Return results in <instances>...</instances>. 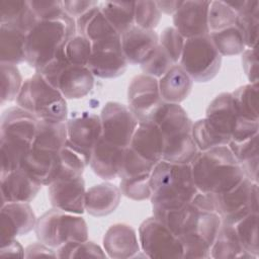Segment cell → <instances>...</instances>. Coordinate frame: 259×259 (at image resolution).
Listing matches in <instances>:
<instances>
[{"label": "cell", "mask_w": 259, "mask_h": 259, "mask_svg": "<svg viewBox=\"0 0 259 259\" xmlns=\"http://www.w3.org/2000/svg\"><path fill=\"white\" fill-rule=\"evenodd\" d=\"M208 125L229 145L241 116L237 110L232 92H222L208 104L205 112Z\"/></svg>", "instance_id": "17"}, {"label": "cell", "mask_w": 259, "mask_h": 259, "mask_svg": "<svg viewBox=\"0 0 259 259\" xmlns=\"http://www.w3.org/2000/svg\"><path fill=\"white\" fill-rule=\"evenodd\" d=\"M121 49L128 64L142 65L159 46V35L155 30L134 25L120 35Z\"/></svg>", "instance_id": "20"}, {"label": "cell", "mask_w": 259, "mask_h": 259, "mask_svg": "<svg viewBox=\"0 0 259 259\" xmlns=\"http://www.w3.org/2000/svg\"><path fill=\"white\" fill-rule=\"evenodd\" d=\"M38 119L20 106L5 109L0 118L1 175L20 169L30 151Z\"/></svg>", "instance_id": "2"}, {"label": "cell", "mask_w": 259, "mask_h": 259, "mask_svg": "<svg viewBox=\"0 0 259 259\" xmlns=\"http://www.w3.org/2000/svg\"><path fill=\"white\" fill-rule=\"evenodd\" d=\"M193 80L185 70L176 64L159 79L160 96L164 102L179 103L191 93Z\"/></svg>", "instance_id": "28"}, {"label": "cell", "mask_w": 259, "mask_h": 259, "mask_svg": "<svg viewBox=\"0 0 259 259\" xmlns=\"http://www.w3.org/2000/svg\"><path fill=\"white\" fill-rule=\"evenodd\" d=\"M174 65L176 64L171 61L169 56L159 45L154 54L140 66L144 74L160 79Z\"/></svg>", "instance_id": "48"}, {"label": "cell", "mask_w": 259, "mask_h": 259, "mask_svg": "<svg viewBox=\"0 0 259 259\" xmlns=\"http://www.w3.org/2000/svg\"><path fill=\"white\" fill-rule=\"evenodd\" d=\"M210 257L215 259L255 258L242 246L233 225L222 223L210 247Z\"/></svg>", "instance_id": "31"}, {"label": "cell", "mask_w": 259, "mask_h": 259, "mask_svg": "<svg viewBox=\"0 0 259 259\" xmlns=\"http://www.w3.org/2000/svg\"><path fill=\"white\" fill-rule=\"evenodd\" d=\"M57 257L56 250L53 248L49 247L48 245L41 243V242H36L29 244L25 249H24V258H37V257Z\"/></svg>", "instance_id": "52"}, {"label": "cell", "mask_w": 259, "mask_h": 259, "mask_svg": "<svg viewBox=\"0 0 259 259\" xmlns=\"http://www.w3.org/2000/svg\"><path fill=\"white\" fill-rule=\"evenodd\" d=\"M103 249L113 259L134 258L140 251L136 230L128 224L116 223L110 226L103 236Z\"/></svg>", "instance_id": "21"}, {"label": "cell", "mask_w": 259, "mask_h": 259, "mask_svg": "<svg viewBox=\"0 0 259 259\" xmlns=\"http://www.w3.org/2000/svg\"><path fill=\"white\" fill-rule=\"evenodd\" d=\"M37 21L38 19L30 7L29 1H0V24L11 25L27 33Z\"/></svg>", "instance_id": "32"}, {"label": "cell", "mask_w": 259, "mask_h": 259, "mask_svg": "<svg viewBox=\"0 0 259 259\" xmlns=\"http://www.w3.org/2000/svg\"><path fill=\"white\" fill-rule=\"evenodd\" d=\"M0 177L2 203L30 202L44 186L22 168Z\"/></svg>", "instance_id": "24"}, {"label": "cell", "mask_w": 259, "mask_h": 259, "mask_svg": "<svg viewBox=\"0 0 259 259\" xmlns=\"http://www.w3.org/2000/svg\"><path fill=\"white\" fill-rule=\"evenodd\" d=\"M156 164L143 159L127 147L125 149L123 163L118 177L128 178L144 174H151Z\"/></svg>", "instance_id": "46"}, {"label": "cell", "mask_w": 259, "mask_h": 259, "mask_svg": "<svg viewBox=\"0 0 259 259\" xmlns=\"http://www.w3.org/2000/svg\"><path fill=\"white\" fill-rule=\"evenodd\" d=\"M194 184L200 193L221 194L233 189L244 172L228 146L198 152L190 162Z\"/></svg>", "instance_id": "1"}, {"label": "cell", "mask_w": 259, "mask_h": 259, "mask_svg": "<svg viewBox=\"0 0 259 259\" xmlns=\"http://www.w3.org/2000/svg\"><path fill=\"white\" fill-rule=\"evenodd\" d=\"M29 4L38 21L58 18L65 13L63 1H60V0H54V1L32 0V1H29Z\"/></svg>", "instance_id": "49"}, {"label": "cell", "mask_w": 259, "mask_h": 259, "mask_svg": "<svg viewBox=\"0 0 259 259\" xmlns=\"http://www.w3.org/2000/svg\"><path fill=\"white\" fill-rule=\"evenodd\" d=\"M85 194L83 176L59 179L48 185L52 206L75 214H82L85 211Z\"/></svg>", "instance_id": "18"}, {"label": "cell", "mask_w": 259, "mask_h": 259, "mask_svg": "<svg viewBox=\"0 0 259 259\" xmlns=\"http://www.w3.org/2000/svg\"><path fill=\"white\" fill-rule=\"evenodd\" d=\"M220 55L231 57L240 55L246 49L241 32L235 25L208 33Z\"/></svg>", "instance_id": "36"}, {"label": "cell", "mask_w": 259, "mask_h": 259, "mask_svg": "<svg viewBox=\"0 0 259 259\" xmlns=\"http://www.w3.org/2000/svg\"><path fill=\"white\" fill-rule=\"evenodd\" d=\"M182 2L183 1H178V0H166V1H156V4L160 9L161 13L173 15L181 6Z\"/></svg>", "instance_id": "54"}, {"label": "cell", "mask_w": 259, "mask_h": 259, "mask_svg": "<svg viewBox=\"0 0 259 259\" xmlns=\"http://www.w3.org/2000/svg\"><path fill=\"white\" fill-rule=\"evenodd\" d=\"M161 11L156 1H137L135 2V25L154 30L161 19Z\"/></svg>", "instance_id": "45"}, {"label": "cell", "mask_w": 259, "mask_h": 259, "mask_svg": "<svg viewBox=\"0 0 259 259\" xmlns=\"http://www.w3.org/2000/svg\"><path fill=\"white\" fill-rule=\"evenodd\" d=\"M237 13L226 1H210L208 7V33L235 25Z\"/></svg>", "instance_id": "42"}, {"label": "cell", "mask_w": 259, "mask_h": 259, "mask_svg": "<svg viewBox=\"0 0 259 259\" xmlns=\"http://www.w3.org/2000/svg\"><path fill=\"white\" fill-rule=\"evenodd\" d=\"M192 138L199 152L215 147L228 146V143L208 125L204 117L192 123Z\"/></svg>", "instance_id": "43"}, {"label": "cell", "mask_w": 259, "mask_h": 259, "mask_svg": "<svg viewBox=\"0 0 259 259\" xmlns=\"http://www.w3.org/2000/svg\"><path fill=\"white\" fill-rule=\"evenodd\" d=\"M76 28L78 34L85 36L91 42L120 35L108 22L99 5L76 18Z\"/></svg>", "instance_id": "29"}, {"label": "cell", "mask_w": 259, "mask_h": 259, "mask_svg": "<svg viewBox=\"0 0 259 259\" xmlns=\"http://www.w3.org/2000/svg\"><path fill=\"white\" fill-rule=\"evenodd\" d=\"M237 110L241 117L259 121L258 84L248 83L232 92Z\"/></svg>", "instance_id": "38"}, {"label": "cell", "mask_w": 259, "mask_h": 259, "mask_svg": "<svg viewBox=\"0 0 259 259\" xmlns=\"http://www.w3.org/2000/svg\"><path fill=\"white\" fill-rule=\"evenodd\" d=\"M162 102L159 79L143 73L131 80L127 87V103L139 121L150 120Z\"/></svg>", "instance_id": "14"}, {"label": "cell", "mask_w": 259, "mask_h": 259, "mask_svg": "<svg viewBox=\"0 0 259 259\" xmlns=\"http://www.w3.org/2000/svg\"><path fill=\"white\" fill-rule=\"evenodd\" d=\"M63 53L69 64L88 67L92 54V44L88 38L77 33L67 40L63 47Z\"/></svg>", "instance_id": "40"}, {"label": "cell", "mask_w": 259, "mask_h": 259, "mask_svg": "<svg viewBox=\"0 0 259 259\" xmlns=\"http://www.w3.org/2000/svg\"><path fill=\"white\" fill-rule=\"evenodd\" d=\"M16 103L38 120L60 122L68 119L66 98L38 72L24 80Z\"/></svg>", "instance_id": "7"}, {"label": "cell", "mask_w": 259, "mask_h": 259, "mask_svg": "<svg viewBox=\"0 0 259 259\" xmlns=\"http://www.w3.org/2000/svg\"><path fill=\"white\" fill-rule=\"evenodd\" d=\"M102 138L116 146L127 148L131 144L139 120L128 106L108 101L100 112Z\"/></svg>", "instance_id": "12"}, {"label": "cell", "mask_w": 259, "mask_h": 259, "mask_svg": "<svg viewBox=\"0 0 259 259\" xmlns=\"http://www.w3.org/2000/svg\"><path fill=\"white\" fill-rule=\"evenodd\" d=\"M66 121L38 120L30 151L22 163L21 168L42 185L48 186L56 179L59 154L67 141Z\"/></svg>", "instance_id": "5"}, {"label": "cell", "mask_w": 259, "mask_h": 259, "mask_svg": "<svg viewBox=\"0 0 259 259\" xmlns=\"http://www.w3.org/2000/svg\"><path fill=\"white\" fill-rule=\"evenodd\" d=\"M26 35L17 27L0 24V63L18 65L25 62Z\"/></svg>", "instance_id": "30"}, {"label": "cell", "mask_w": 259, "mask_h": 259, "mask_svg": "<svg viewBox=\"0 0 259 259\" xmlns=\"http://www.w3.org/2000/svg\"><path fill=\"white\" fill-rule=\"evenodd\" d=\"M67 141L90 164L92 150L102 137V124L100 115L84 113L67 119Z\"/></svg>", "instance_id": "15"}, {"label": "cell", "mask_w": 259, "mask_h": 259, "mask_svg": "<svg viewBox=\"0 0 259 259\" xmlns=\"http://www.w3.org/2000/svg\"><path fill=\"white\" fill-rule=\"evenodd\" d=\"M179 65L193 82L205 83L212 80L222 65V56L214 48L209 35L185 39Z\"/></svg>", "instance_id": "9"}, {"label": "cell", "mask_w": 259, "mask_h": 259, "mask_svg": "<svg viewBox=\"0 0 259 259\" xmlns=\"http://www.w3.org/2000/svg\"><path fill=\"white\" fill-rule=\"evenodd\" d=\"M89 166V162L79 153L68 141L62 147L59 154V168L56 180L80 177L83 175L85 168Z\"/></svg>", "instance_id": "35"}, {"label": "cell", "mask_w": 259, "mask_h": 259, "mask_svg": "<svg viewBox=\"0 0 259 259\" xmlns=\"http://www.w3.org/2000/svg\"><path fill=\"white\" fill-rule=\"evenodd\" d=\"M258 137L259 134L241 141H231L228 145L239 162L245 177L255 183H258Z\"/></svg>", "instance_id": "33"}, {"label": "cell", "mask_w": 259, "mask_h": 259, "mask_svg": "<svg viewBox=\"0 0 259 259\" xmlns=\"http://www.w3.org/2000/svg\"><path fill=\"white\" fill-rule=\"evenodd\" d=\"M58 258H105V251L92 241L68 242L56 249Z\"/></svg>", "instance_id": "41"}, {"label": "cell", "mask_w": 259, "mask_h": 259, "mask_svg": "<svg viewBox=\"0 0 259 259\" xmlns=\"http://www.w3.org/2000/svg\"><path fill=\"white\" fill-rule=\"evenodd\" d=\"M210 1H183L173 14V27L185 38L208 34V7Z\"/></svg>", "instance_id": "19"}, {"label": "cell", "mask_w": 259, "mask_h": 259, "mask_svg": "<svg viewBox=\"0 0 259 259\" xmlns=\"http://www.w3.org/2000/svg\"><path fill=\"white\" fill-rule=\"evenodd\" d=\"M34 232L39 242L53 249L68 242L88 240V227L81 214L55 207L37 219Z\"/></svg>", "instance_id": "8"}, {"label": "cell", "mask_w": 259, "mask_h": 259, "mask_svg": "<svg viewBox=\"0 0 259 259\" xmlns=\"http://www.w3.org/2000/svg\"><path fill=\"white\" fill-rule=\"evenodd\" d=\"M222 223L235 225L252 211H258V183L244 178L233 189L209 194Z\"/></svg>", "instance_id": "10"}, {"label": "cell", "mask_w": 259, "mask_h": 259, "mask_svg": "<svg viewBox=\"0 0 259 259\" xmlns=\"http://www.w3.org/2000/svg\"><path fill=\"white\" fill-rule=\"evenodd\" d=\"M0 255L2 257H24V248L16 239H14L1 246Z\"/></svg>", "instance_id": "53"}, {"label": "cell", "mask_w": 259, "mask_h": 259, "mask_svg": "<svg viewBox=\"0 0 259 259\" xmlns=\"http://www.w3.org/2000/svg\"><path fill=\"white\" fill-rule=\"evenodd\" d=\"M160 128L164 150L162 160L190 164L199 152L192 138L193 121L179 103L162 102L151 119Z\"/></svg>", "instance_id": "3"}, {"label": "cell", "mask_w": 259, "mask_h": 259, "mask_svg": "<svg viewBox=\"0 0 259 259\" xmlns=\"http://www.w3.org/2000/svg\"><path fill=\"white\" fill-rule=\"evenodd\" d=\"M151 174H144L128 178H120L119 189L121 194L133 200H146L151 197Z\"/></svg>", "instance_id": "44"}, {"label": "cell", "mask_w": 259, "mask_h": 259, "mask_svg": "<svg viewBox=\"0 0 259 259\" xmlns=\"http://www.w3.org/2000/svg\"><path fill=\"white\" fill-rule=\"evenodd\" d=\"M152 208L174 209L189 203L198 190L194 184L190 164L161 160L151 177Z\"/></svg>", "instance_id": "4"}, {"label": "cell", "mask_w": 259, "mask_h": 259, "mask_svg": "<svg viewBox=\"0 0 259 259\" xmlns=\"http://www.w3.org/2000/svg\"><path fill=\"white\" fill-rule=\"evenodd\" d=\"M99 7L108 22L120 35L135 25V2L106 1Z\"/></svg>", "instance_id": "34"}, {"label": "cell", "mask_w": 259, "mask_h": 259, "mask_svg": "<svg viewBox=\"0 0 259 259\" xmlns=\"http://www.w3.org/2000/svg\"><path fill=\"white\" fill-rule=\"evenodd\" d=\"M258 218V211H252L233 225L243 248L255 258L259 256Z\"/></svg>", "instance_id": "37"}, {"label": "cell", "mask_w": 259, "mask_h": 259, "mask_svg": "<svg viewBox=\"0 0 259 259\" xmlns=\"http://www.w3.org/2000/svg\"><path fill=\"white\" fill-rule=\"evenodd\" d=\"M99 5L98 1L91 0H65L63 1L64 10L73 18H78L88 10Z\"/></svg>", "instance_id": "51"}, {"label": "cell", "mask_w": 259, "mask_h": 259, "mask_svg": "<svg viewBox=\"0 0 259 259\" xmlns=\"http://www.w3.org/2000/svg\"><path fill=\"white\" fill-rule=\"evenodd\" d=\"M120 198L119 187L110 182L93 185L86 190L85 211L93 217L108 215L117 208Z\"/></svg>", "instance_id": "26"}, {"label": "cell", "mask_w": 259, "mask_h": 259, "mask_svg": "<svg viewBox=\"0 0 259 259\" xmlns=\"http://www.w3.org/2000/svg\"><path fill=\"white\" fill-rule=\"evenodd\" d=\"M94 77L88 67L69 64L60 72L55 88L66 99H80L93 89Z\"/></svg>", "instance_id": "25"}, {"label": "cell", "mask_w": 259, "mask_h": 259, "mask_svg": "<svg viewBox=\"0 0 259 259\" xmlns=\"http://www.w3.org/2000/svg\"><path fill=\"white\" fill-rule=\"evenodd\" d=\"M140 247L148 258H183L179 238L154 215L139 227Z\"/></svg>", "instance_id": "11"}, {"label": "cell", "mask_w": 259, "mask_h": 259, "mask_svg": "<svg viewBox=\"0 0 259 259\" xmlns=\"http://www.w3.org/2000/svg\"><path fill=\"white\" fill-rule=\"evenodd\" d=\"M76 32V19L66 12L58 18L37 21L26 35L25 62L39 72Z\"/></svg>", "instance_id": "6"}, {"label": "cell", "mask_w": 259, "mask_h": 259, "mask_svg": "<svg viewBox=\"0 0 259 259\" xmlns=\"http://www.w3.org/2000/svg\"><path fill=\"white\" fill-rule=\"evenodd\" d=\"M125 149L111 144L101 137L92 150L89 166L99 178L112 180L119 176Z\"/></svg>", "instance_id": "22"}, {"label": "cell", "mask_w": 259, "mask_h": 259, "mask_svg": "<svg viewBox=\"0 0 259 259\" xmlns=\"http://www.w3.org/2000/svg\"><path fill=\"white\" fill-rule=\"evenodd\" d=\"M242 58V67L244 74L246 75L249 83L258 84V60H257V51L256 48L249 49L246 48L241 54Z\"/></svg>", "instance_id": "50"}, {"label": "cell", "mask_w": 259, "mask_h": 259, "mask_svg": "<svg viewBox=\"0 0 259 259\" xmlns=\"http://www.w3.org/2000/svg\"><path fill=\"white\" fill-rule=\"evenodd\" d=\"M1 246L26 235L35 228L36 217L29 202H5L1 204Z\"/></svg>", "instance_id": "16"}, {"label": "cell", "mask_w": 259, "mask_h": 259, "mask_svg": "<svg viewBox=\"0 0 259 259\" xmlns=\"http://www.w3.org/2000/svg\"><path fill=\"white\" fill-rule=\"evenodd\" d=\"M91 44L92 54L88 68L95 77L111 79L125 72L128 63L121 49L120 35Z\"/></svg>", "instance_id": "13"}, {"label": "cell", "mask_w": 259, "mask_h": 259, "mask_svg": "<svg viewBox=\"0 0 259 259\" xmlns=\"http://www.w3.org/2000/svg\"><path fill=\"white\" fill-rule=\"evenodd\" d=\"M226 3L237 13L236 26L242 34L246 48L254 49L258 40L259 2L257 0H235Z\"/></svg>", "instance_id": "27"}, {"label": "cell", "mask_w": 259, "mask_h": 259, "mask_svg": "<svg viewBox=\"0 0 259 259\" xmlns=\"http://www.w3.org/2000/svg\"><path fill=\"white\" fill-rule=\"evenodd\" d=\"M185 38L173 27L164 28L159 36V45L174 64H178L182 55Z\"/></svg>", "instance_id": "47"}, {"label": "cell", "mask_w": 259, "mask_h": 259, "mask_svg": "<svg viewBox=\"0 0 259 259\" xmlns=\"http://www.w3.org/2000/svg\"><path fill=\"white\" fill-rule=\"evenodd\" d=\"M1 67V104L16 100L23 85L22 76L16 65L0 63Z\"/></svg>", "instance_id": "39"}, {"label": "cell", "mask_w": 259, "mask_h": 259, "mask_svg": "<svg viewBox=\"0 0 259 259\" xmlns=\"http://www.w3.org/2000/svg\"><path fill=\"white\" fill-rule=\"evenodd\" d=\"M128 148L151 163L160 162L163 156L164 140L158 125L153 120L139 121Z\"/></svg>", "instance_id": "23"}]
</instances>
